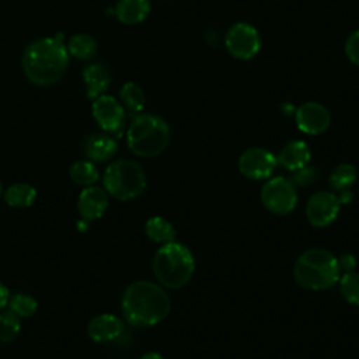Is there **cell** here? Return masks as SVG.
<instances>
[{"instance_id": "obj_1", "label": "cell", "mask_w": 359, "mask_h": 359, "mask_svg": "<svg viewBox=\"0 0 359 359\" xmlns=\"http://www.w3.org/2000/svg\"><path fill=\"white\" fill-rule=\"evenodd\" d=\"M21 66L25 77L41 87L57 83L69 66V52L65 35L39 38L31 42L22 52Z\"/></svg>"}, {"instance_id": "obj_2", "label": "cell", "mask_w": 359, "mask_h": 359, "mask_svg": "<svg viewBox=\"0 0 359 359\" xmlns=\"http://www.w3.org/2000/svg\"><path fill=\"white\" fill-rule=\"evenodd\" d=\"M171 309L170 297L157 283L136 280L122 296L123 318L133 327H151L163 321Z\"/></svg>"}, {"instance_id": "obj_3", "label": "cell", "mask_w": 359, "mask_h": 359, "mask_svg": "<svg viewBox=\"0 0 359 359\" xmlns=\"http://www.w3.org/2000/svg\"><path fill=\"white\" fill-rule=\"evenodd\" d=\"M341 276L338 259L324 248L304 251L293 266V278L303 289L324 290L334 286Z\"/></svg>"}, {"instance_id": "obj_4", "label": "cell", "mask_w": 359, "mask_h": 359, "mask_svg": "<svg viewBox=\"0 0 359 359\" xmlns=\"http://www.w3.org/2000/svg\"><path fill=\"white\" fill-rule=\"evenodd\" d=\"M126 142L133 154L154 157L165 150L170 142V128L158 115L137 114L128 128Z\"/></svg>"}, {"instance_id": "obj_5", "label": "cell", "mask_w": 359, "mask_h": 359, "mask_svg": "<svg viewBox=\"0 0 359 359\" xmlns=\"http://www.w3.org/2000/svg\"><path fill=\"white\" fill-rule=\"evenodd\" d=\"M194 271V257L191 251L180 243H165L154 254L153 272L165 287H182L191 279Z\"/></svg>"}, {"instance_id": "obj_6", "label": "cell", "mask_w": 359, "mask_h": 359, "mask_svg": "<svg viewBox=\"0 0 359 359\" xmlns=\"http://www.w3.org/2000/svg\"><path fill=\"white\" fill-rule=\"evenodd\" d=\"M102 185L107 194L115 199H135L140 196L146 188V174L136 161L121 158L105 168Z\"/></svg>"}, {"instance_id": "obj_7", "label": "cell", "mask_w": 359, "mask_h": 359, "mask_svg": "<svg viewBox=\"0 0 359 359\" xmlns=\"http://www.w3.org/2000/svg\"><path fill=\"white\" fill-rule=\"evenodd\" d=\"M261 201L271 213L287 215L297 203L296 185L283 177L271 178L261 189Z\"/></svg>"}, {"instance_id": "obj_8", "label": "cell", "mask_w": 359, "mask_h": 359, "mask_svg": "<svg viewBox=\"0 0 359 359\" xmlns=\"http://www.w3.org/2000/svg\"><path fill=\"white\" fill-rule=\"evenodd\" d=\"M224 45L233 57L247 60L259 52L261 36L252 25L247 22H236L227 29Z\"/></svg>"}, {"instance_id": "obj_9", "label": "cell", "mask_w": 359, "mask_h": 359, "mask_svg": "<svg viewBox=\"0 0 359 359\" xmlns=\"http://www.w3.org/2000/svg\"><path fill=\"white\" fill-rule=\"evenodd\" d=\"M93 116L109 135L121 136L125 128V108L112 95H100L93 102Z\"/></svg>"}, {"instance_id": "obj_10", "label": "cell", "mask_w": 359, "mask_h": 359, "mask_svg": "<svg viewBox=\"0 0 359 359\" xmlns=\"http://www.w3.org/2000/svg\"><path fill=\"white\" fill-rule=\"evenodd\" d=\"M339 208L341 201L335 194L320 191L313 194L307 201L306 216L314 227H325L337 219Z\"/></svg>"}, {"instance_id": "obj_11", "label": "cell", "mask_w": 359, "mask_h": 359, "mask_svg": "<svg viewBox=\"0 0 359 359\" xmlns=\"http://www.w3.org/2000/svg\"><path fill=\"white\" fill-rule=\"evenodd\" d=\"M276 164V157L262 147L247 149L238 158L240 172L250 180H265L271 177Z\"/></svg>"}, {"instance_id": "obj_12", "label": "cell", "mask_w": 359, "mask_h": 359, "mask_svg": "<svg viewBox=\"0 0 359 359\" xmlns=\"http://www.w3.org/2000/svg\"><path fill=\"white\" fill-rule=\"evenodd\" d=\"M297 128L309 135H320L325 132L331 123V116L328 109L314 101L302 104L294 111Z\"/></svg>"}, {"instance_id": "obj_13", "label": "cell", "mask_w": 359, "mask_h": 359, "mask_svg": "<svg viewBox=\"0 0 359 359\" xmlns=\"http://www.w3.org/2000/svg\"><path fill=\"white\" fill-rule=\"evenodd\" d=\"M108 208V194L105 189L90 185L86 187L77 201V209L83 220L94 222L97 219H101Z\"/></svg>"}, {"instance_id": "obj_14", "label": "cell", "mask_w": 359, "mask_h": 359, "mask_svg": "<svg viewBox=\"0 0 359 359\" xmlns=\"http://www.w3.org/2000/svg\"><path fill=\"white\" fill-rule=\"evenodd\" d=\"M123 332V323L114 314H100L87 327L88 337L95 342H111Z\"/></svg>"}, {"instance_id": "obj_15", "label": "cell", "mask_w": 359, "mask_h": 359, "mask_svg": "<svg viewBox=\"0 0 359 359\" xmlns=\"http://www.w3.org/2000/svg\"><path fill=\"white\" fill-rule=\"evenodd\" d=\"M116 150V140L107 133H91L84 139V153L90 161H108L115 156Z\"/></svg>"}, {"instance_id": "obj_16", "label": "cell", "mask_w": 359, "mask_h": 359, "mask_svg": "<svg viewBox=\"0 0 359 359\" xmlns=\"http://www.w3.org/2000/svg\"><path fill=\"white\" fill-rule=\"evenodd\" d=\"M83 81L87 97L95 100L108 90L111 84V74L104 63H91L83 69Z\"/></svg>"}, {"instance_id": "obj_17", "label": "cell", "mask_w": 359, "mask_h": 359, "mask_svg": "<svg viewBox=\"0 0 359 359\" xmlns=\"http://www.w3.org/2000/svg\"><path fill=\"white\" fill-rule=\"evenodd\" d=\"M356 180L358 172L352 164L341 163L331 171L330 184L338 192L337 196L341 203H348L352 199L353 195L351 192V187L356 182Z\"/></svg>"}, {"instance_id": "obj_18", "label": "cell", "mask_w": 359, "mask_h": 359, "mask_svg": "<svg viewBox=\"0 0 359 359\" xmlns=\"http://www.w3.org/2000/svg\"><path fill=\"white\" fill-rule=\"evenodd\" d=\"M310 149L306 142L303 140H292L289 142L276 157L278 164H280L283 168H287L290 171H296L310 161Z\"/></svg>"}, {"instance_id": "obj_19", "label": "cell", "mask_w": 359, "mask_h": 359, "mask_svg": "<svg viewBox=\"0 0 359 359\" xmlns=\"http://www.w3.org/2000/svg\"><path fill=\"white\" fill-rule=\"evenodd\" d=\"M149 13V0H119L115 6L116 18L126 25H135L144 21Z\"/></svg>"}, {"instance_id": "obj_20", "label": "cell", "mask_w": 359, "mask_h": 359, "mask_svg": "<svg viewBox=\"0 0 359 359\" xmlns=\"http://www.w3.org/2000/svg\"><path fill=\"white\" fill-rule=\"evenodd\" d=\"M4 202L17 209L29 208L36 199V191L27 182H15L4 191Z\"/></svg>"}, {"instance_id": "obj_21", "label": "cell", "mask_w": 359, "mask_h": 359, "mask_svg": "<svg viewBox=\"0 0 359 359\" xmlns=\"http://www.w3.org/2000/svg\"><path fill=\"white\" fill-rule=\"evenodd\" d=\"M67 52L79 60H90L97 53V42L93 35L81 32L74 34L67 41Z\"/></svg>"}, {"instance_id": "obj_22", "label": "cell", "mask_w": 359, "mask_h": 359, "mask_svg": "<svg viewBox=\"0 0 359 359\" xmlns=\"http://www.w3.org/2000/svg\"><path fill=\"white\" fill-rule=\"evenodd\" d=\"M119 98L123 108L129 111L132 115L140 114L146 104V97L143 90L136 83H132V81H128L122 86L119 91Z\"/></svg>"}, {"instance_id": "obj_23", "label": "cell", "mask_w": 359, "mask_h": 359, "mask_svg": "<svg viewBox=\"0 0 359 359\" xmlns=\"http://www.w3.org/2000/svg\"><path fill=\"white\" fill-rule=\"evenodd\" d=\"M144 231L147 234V237L154 241V243H160V244H165L170 241H174L175 238V230L174 226L160 217V216H153L146 222L144 226Z\"/></svg>"}, {"instance_id": "obj_24", "label": "cell", "mask_w": 359, "mask_h": 359, "mask_svg": "<svg viewBox=\"0 0 359 359\" xmlns=\"http://www.w3.org/2000/svg\"><path fill=\"white\" fill-rule=\"evenodd\" d=\"M69 177L77 185L90 187V185H94L98 181L100 172H98V170H97V167L94 165L93 161L80 160V161H76L70 165Z\"/></svg>"}, {"instance_id": "obj_25", "label": "cell", "mask_w": 359, "mask_h": 359, "mask_svg": "<svg viewBox=\"0 0 359 359\" xmlns=\"http://www.w3.org/2000/svg\"><path fill=\"white\" fill-rule=\"evenodd\" d=\"M21 321L17 314H14L10 309L6 311H0V341L11 342L20 334Z\"/></svg>"}, {"instance_id": "obj_26", "label": "cell", "mask_w": 359, "mask_h": 359, "mask_svg": "<svg viewBox=\"0 0 359 359\" xmlns=\"http://www.w3.org/2000/svg\"><path fill=\"white\" fill-rule=\"evenodd\" d=\"M7 306L18 317H31L38 310L36 300L32 296L25 293H17L11 296Z\"/></svg>"}, {"instance_id": "obj_27", "label": "cell", "mask_w": 359, "mask_h": 359, "mask_svg": "<svg viewBox=\"0 0 359 359\" xmlns=\"http://www.w3.org/2000/svg\"><path fill=\"white\" fill-rule=\"evenodd\" d=\"M339 290L345 300L351 304L359 306V273L356 272H345L338 279Z\"/></svg>"}, {"instance_id": "obj_28", "label": "cell", "mask_w": 359, "mask_h": 359, "mask_svg": "<svg viewBox=\"0 0 359 359\" xmlns=\"http://www.w3.org/2000/svg\"><path fill=\"white\" fill-rule=\"evenodd\" d=\"M317 178H318V171L314 167L304 165L294 171L293 184L300 185V187H307V185L314 184L317 181Z\"/></svg>"}, {"instance_id": "obj_29", "label": "cell", "mask_w": 359, "mask_h": 359, "mask_svg": "<svg viewBox=\"0 0 359 359\" xmlns=\"http://www.w3.org/2000/svg\"><path fill=\"white\" fill-rule=\"evenodd\" d=\"M345 53L353 65L359 66V31H355L348 36L345 42Z\"/></svg>"}, {"instance_id": "obj_30", "label": "cell", "mask_w": 359, "mask_h": 359, "mask_svg": "<svg viewBox=\"0 0 359 359\" xmlns=\"http://www.w3.org/2000/svg\"><path fill=\"white\" fill-rule=\"evenodd\" d=\"M355 262H356L355 257H353L352 254H349V252L344 254V255H342V257L338 259V264H339V269H344L345 272H349V271H352V269L355 268Z\"/></svg>"}, {"instance_id": "obj_31", "label": "cell", "mask_w": 359, "mask_h": 359, "mask_svg": "<svg viewBox=\"0 0 359 359\" xmlns=\"http://www.w3.org/2000/svg\"><path fill=\"white\" fill-rule=\"evenodd\" d=\"M8 300H10L8 289L0 282V311L8 304Z\"/></svg>"}, {"instance_id": "obj_32", "label": "cell", "mask_w": 359, "mask_h": 359, "mask_svg": "<svg viewBox=\"0 0 359 359\" xmlns=\"http://www.w3.org/2000/svg\"><path fill=\"white\" fill-rule=\"evenodd\" d=\"M140 359H164V358L157 352H147Z\"/></svg>"}, {"instance_id": "obj_33", "label": "cell", "mask_w": 359, "mask_h": 359, "mask_svg": "<svg viewBox=\"0 0 359 359\" xmlns=\"http://www.w3.org/2000/svg\"><path fill=\"white\" fill-rule=\"evenodd\" d=\"M0 196H1V184H0Z\"/></svg>"}]
</instances>
